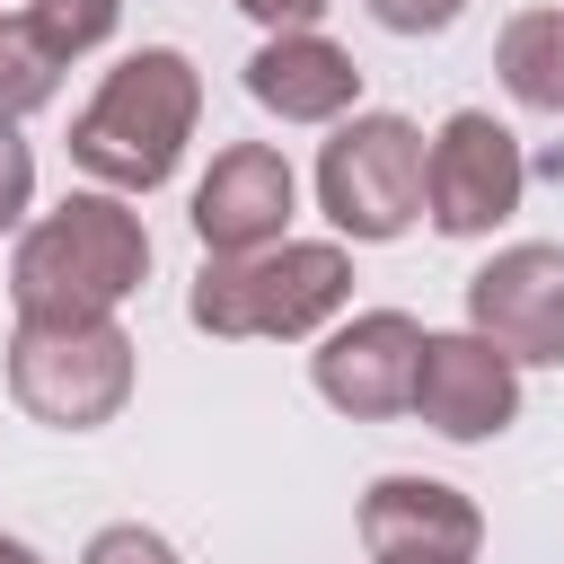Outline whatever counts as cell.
<instances>
[{
    "label": "cell",
    "mask_w": 564,
    "mask_h": 564,
    "mask_svg": "<svg viewBox=\"0 0 564 564\" xmlns=\"http://www.w3.org/2000/svg\"><path fill=\"white\" fill-rule=\"evenodd\" d=\"M423 132L405 115H370L352 106L335 123V141L317 150V203L352 247H388L423 220Z\"/></svg>",
    "instance_id": "obj_5"
},
{
    "label": "cell",
    "mask_w": 564,
    "mask_h": 564,
    "mask_svg": "<svg viewBox=\"0 0 564 564\" xmlns=\"http://www.w3.org/2000/svg\"><path fill=\"white\" fill-rule=\"evenodd\" d=\"M194 123H203V70L176 44H141L70 115V167H88L106 194H150L176 176Z\"/></svg>",
    "instance_id": "obj_2"
},
{
    "label": "cell",
    "mask_w": 564,
    "mask_h": 564,
    "mask_svg": "<svg viewBox=\"0 0 564 564\" xmlns=\"http://www.w3.org/2000/svg\"><path fill=\"white\" fill-rule=\"evenodd\" d=\"M53 79H62V53L26 26V9H9V18H0V115H9V123L35 115V106L53 97Z\"/></svg>",
    "instance_id": "obj_14"
},
{
    "label": "cell",
    "mask_w": 564,
    "mask_h": 564,
    "mask_svg": "<svg viewBox=\"0 0 564 564\" xmlns=\"http://www.w3.org/2000/svg\"><path fill=\"white\" fill-rule=\"evenodd\" d=\"M388 35H441V26H458V9L467 0H361Z\"/></svg>",
    "instance_id": "obj_18"
},
{
    "label": "cell",
    "mask_w": 564,
    "mask_h": 564,
    "mask_svg": "<svg viewBox=\"0 0 564 564\" xmlns=\"http://www.w3.org/2000/svg\"><path fill=\"white\" fill-rule=\"evenodd\" d=\"M361 546L370 555H441V564H476L485 546V511L441 485V476H379L361 494Z\"/></svg>",
    "instance_id": "obj_12"
},
{
    "label": "cell",
    "mask_w": 564,
    "mask_h": 564,
    "mask_svg": "<svg viewBox=\"0 0 564 564\" xmlns=\"http://www.w3.org/2000/svg\"><path fill=\"white\" fill-rule=\"evenodd\" d=\"M529 194V159L511 141V123H494L485 106L441 115L432 150H423V212L441 238H494Z\"/></svg>",
    "instance_id": "obj_6"
},
{
    "label": "cell",
    "mask_w": 564,
    "mask_h": 564,
    "mask_svg": "<svg viewBox=\"0 0 564 564\" xmlns=\"http://www.w3.org/2000/svg\"><path fill=\"white\" fill-rule=\"evenodd\" d=\"M414 423H432L441 441H494V432H511V423H520V361H511L502 344H485L476 326L423 335Z\"/></svg>",
    "instance_id": "obj_9"
},
{
    "label": "cell",
    "mask_w": 564,
    "mask_h": 564,
    "mask_svg": "<svg viewBox=\"0 0 564 564\" xmlns=\"http://www.w3.org/2000/svg\"><path fill=\"white\" fill-rule=\"evenodd\" d=\"M414 370H423V326L405 308H361V317H335L308 352V379L335 414L352 423H388V414H414Z\"/></svg>",
    "instance_id": "obj_7"
},
{
    "label": "cell",
    "mask_w": 564,
    "mask_h": 564,
    "mask_svg": "<svg viewBox=\"0 0 564 564\" xmlns=\"http://www.w3.org/2000/svg\"><path fill=\"white\" fill-rule=\"evenodd\" d=\"M115 18H123V0H26V26H35L62 62L97 53V44L115 35Z\"/></svg>",
    "instance_id": "obj_15"
},
{
    "label": "cell",
    "mask_w": 564,
    "mask_h": 564,
    "mask_svg": "<svg viewBox=\"0 0 564 564\" xmlns=\"http://www.w3.org/2000/svg\"><path fill=\"white\" fill-rule=\"evenodd\" d=\"M141 273H150V229H141L132 194L88 185L18 229L9 300H18V317H115L141 291Z\"/></svg>",
    "instance_id": "obj_1"
},
{
    "label": "cell",
    "mask_w": 564,
    "mask_h": 564,
    "mask_svg": "<svg viewBox=\"0 0 564 564\" xmlns=\"http://www.w3.org/2000/svg\"><path fill=\"white\" fill-rule=\"evenodd\" d=\"M247 97L264 115H282V123H344L361 106V70H352V53L335 35L282 26V35H264L247 53Z\"/></svg>",
    "instance_id": "obj_11"
},
{
    "label": "cell",
    "mask_w": 564,
    "mask_h": 564,
    "mask_svg": "<svg viewBox=\"0 0 564 564\" xmlns=\"http://www.w3.org/2000/svg\"><path fill=\"white\" fill-rule=\"evenodd\" d=\"M344 300H352L344 238H273L247 256H203L185 317L220 344H300V335H326Z\"/></svg>",
    "instance_id": "obj_3"
},
{
    "label": "cell",
    "mask_w": 564,
    "mask_h": 564,
    "mask_svg": "<svg viewBox=\"0 0 564 564\" xmlns=\"http://www.w3.org/2000/svg\"><path fill=\"white\" fill-rule=\"evenodd\" d=\"M291 212H300V176H291V159L273 141L212 150V167L194 185V238H203V256L273 247V238H291Z\"/></svg>",
    "instance_id": "obj_10"
},
{
    "label": "cell",
    "mask_w": 564,
    "mask_h": 564,
    "mask_svg": "<svg viewBox=\"0 0 564 564\" xmlns=\"http://www.w3.org/2000/svg\"><path fill=\"white\" fill-rule=\"evenodd\" d=\"M0 564H44V555H35L26 538H9V529H0Z\"/></svg>",
    "instance_id": "obj_20"
},
{
    "label": "cell",
    "mask_w": 564,
    "mask_h": 564,
    "mask_svg": "<svg viewBox=\"0 0 564 564\" xmlns=\"http://www.w3.org/2000/svg\"><path fill=\"white\" fill-rule=\"evenodd\" d=\"M9 397L44 432H97L132 405V335L115 317H18Z\"/></svg>",
    "instance_id": "obj_4"
},
{
    "label": "cell",
    "mask_w": 564,
    "mask_h": 564,
    "mask_svg": "<svg viewBox=\"0 0 564 564\" xmlns=\"http://www.w3.org/2000/svg\"><path fill=\"white\" fill-rule=\"evenodd\" d=\"M494 70L529 115H564V9H520L494 35Z\"/></svg>",
    "instance_id": "obj_13"
},
{
    "label": "cell",
    "mask_w": 564,
    "mask_h": 564,
    "mask_svg": "<svg viewBox=\"0 0 564 564\" xmlns=\"http://www.w3.org/2000/svg\"><path fill=\"white\" fill-rule=\"evenodd\" d=\"M379 564H441V555H379Z\"/></svg>",
    "instance_id": "obj_21"
},
{
    "label": "cell",
    "mask_w": 564,
    "mask_h": 564,
    "mask_svg": "<svg viewBox=\"0 0 564 564\" xmlns=\"http://www.w3.org/2000/svg\"><path fill=\"white\" fill-rule=\"evenodd\" d=\"M26 203H35V150L18 141V123L0 115V229H18L26 220Z\"/></svg>",
    "instance_id": "obj_17"
},
{
    "label": "cell",
    "mask_w": 564,
    "mask_h": 564,
    "mask_svg": "<svg viewBox=\"0 0 564 564\" xmlns=\"http://www.w3.org/2000/svg\"><path fill=\"white\" fill-rule=\"evenodd\" d=\"M467 326L485 344H502L520 370H555L564 361V247H546V238L494 247L467 273Z\"/></svg>",
    "instance_id": "obj_8"
},
{
    "label": "cell",
    "mask_w": 564,
    "mask_h": 564,
    "mask_svg": "<svg viewBox=\"0 0 564 564\" xmlns=\"http://www.w3.org/2000/svg\"><path fill=\"white\" fill-rule=\"evenodd\" d=\"M79 564H185L159 529H141V520H106L88 546H79Z\"/></svg>",
    "instance_id": "obj_16"
},
{
    "label": "cell",
    "mask_w": 564,
    "mask_h": 564,
    "mask_svg": "<svg viewBox=\"0 0 564 564\" xmlns=\"http://www.w3.org/2000/svg\"><path fill=\"white\" fill-rule=\"evenodd\" d=\"M238 9H247L264 35H282V26H317V18H326V0H238Z\"/></svg>",
    "instance_id": "obj_19"
}]
</instances>
